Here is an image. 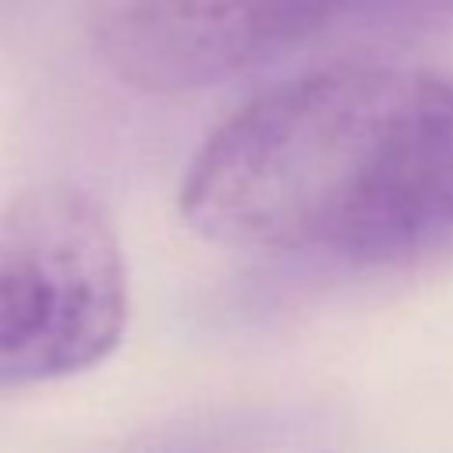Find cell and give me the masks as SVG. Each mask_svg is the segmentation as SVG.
Segmentation results:
<instances>
[{
	"instance_id": "cell-1",
	"label": "cell",
	"mask_w": 453,
	"mask_h": 453,
	"mask_svg": "<svg viewBox=\"0 0 453 453\" xmlns=\"http://www.w3.org/2000/svg\"><path fill=\"white\" fill-rule=\"evenodd\" d=\"M180 216L223 248L354 269L453 248V78L336 64L258 92L195 152Z\"/></svg>"
},
{
	"instance_id": "cell-2",
	"label": "cell",
	"mask_w": 453,
	"mask_h": 453,
	"mask_svg": "<svg viewBox=\"0 0 453 453\" xmlns=\"http://www.w3.org/2000/svg\"><path fill=\"white\" fill-rule=\"evenodd\" d=\"M127 322V269L103 205L74 184L21 191L0 212V389L103 361Z\"/></svg>"
},
{
	"instance_id": "cell-3",
	"label": "cell",
	"mask_w": 453,
	"mask_h": 453,
	"mask_svg": "<svg viewBox=\"0 0 453 453\" xmlns=\"http://www.w3.org/2000/svg\"><path fill=\"white\" fill-rule=\"evenodd\" d=\"M368 0H88L99 60L131 88L219 85L326 32Z\"/></svg>"
},
{
	"instance_id": "cell-4",
	"label": "cell",
	"mask_w": 453,
	"mask_h": 453,
	"mask_svg": "<svg viewBox=\"0 0 453 453\" xmlns=\"http://www.w3.org/2000/svg\"><path fill=\"white\" fill-rule=\"evenodd\" d=\"M393 4H400V7H421V11H439V7H446V4H453V0H393Z\"/></svg>"
}]
</instances>
